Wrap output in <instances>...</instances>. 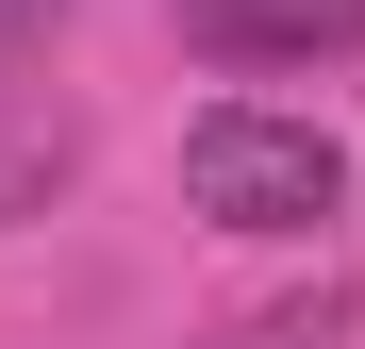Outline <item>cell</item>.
I'll list each match as a JSON object with an SVG mask.
<instances>
[{
  "label": "cell",
  "mask_w": 365,
  "mask_h": 349,
  "mask_svg": "<svg viewBox=\"0 0 365 349\" xmlns=\"http://www.w3.org/2000/svg\"><path fill=\"white\" fill-rule=\"evenodd\" d=\"M182 216L250 233V250H299V233L349 216V150L316 116H282V100H200L182 116Z\"/></svg>",
  "instance_id": "1"
},
{
  "label": "cell",
  "mask_w": 365,
  "mask_h": 349,
  "mask_svg": "<svg viewBox=\"0 0 365 349\" xmlns=\"http://www.w3.org/2000/svg\"><path fill=\"white\" fill-rule=\"evenodd\" d=\"M67 166H83L67 116H17V133H0V216H50V183H67Z\"/></svg>",
  "instance_id": "3"
},
{
  "label": "cell",
  "mask_w": 365,
  "mask_h": 349,
  "mask_svg": "<svg viewBox=\"0 0 365 349\" xmlns=\"http://www.w3.org/2000/svg\"><path fill=\"white\" fill-rule=\"evenodd\" d=\"M182 50L200 67H349L365 0H182Z\"/></svg>",
  "instance_id": "2"
},
{
  "label": "cell",
  "mask_w": 365,
  "mask_h": 349,
  "mask_svg": "<svg viewBox=\"0 0 365 349\" xmlns=\"http://www.w3.org/2000/svg\"><path fill=\"white\" fill-rule=\"evenodd\" d=\"M50 34H67V0H0V67H34Z\"/></svg>",
  "instance_id": "4"
}]
</instances>
